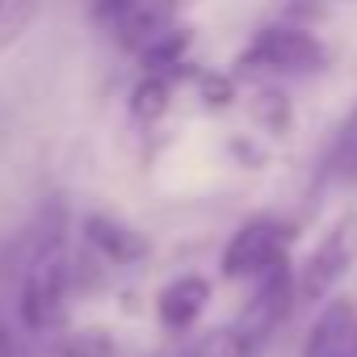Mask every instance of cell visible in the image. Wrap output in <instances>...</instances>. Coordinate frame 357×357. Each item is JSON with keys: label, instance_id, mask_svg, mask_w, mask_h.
<instances>
[{"label": "cell", "instance_id": "6da1fadb", "mask_svg": "<svg viewBox=\"0 0 357 357\" xmlns=\"http://www.w3.org/2000/svg\"><path fill=\"white\" fill-rule=\"evenodd\" d=\"M68 298V261H63V240H59V227L51 236H38L34 244V257H30V269L22 278V319L30 332H43L55 324L59 307Z\"/></svg>", "mask_w": 357, "mask_h": 357}, {"label": "cell", "instance_id": "7a4b0ae2", "mask_svg": "<svg viewBox=\"0 0 357 357\" xmlns=\"http://www.w3.org/2000/svg\"><path fill=\"white\" fill-rule=\"evenodd\" d=\"M319 59H324L319 38L294 26L261 30L244 51V68H269V72H307V68H319Z\"/></svg>", "mask_w": 357, "mask_h": 357}, {"label": "cell", "instance_id": "3957f363", "mask_svg": "<svg viewBox=\"0 0 357 357\" xmlns=\"http://www.w3.org/2000/svg\"><path fill=\"white\" fill-rule=\"evenodd\" d=\"M353 248H357V223L344 219V223L332 227V231L315 244V252L307 257V265H303V273H298V286H294V298L319 303V298L336 286V278L349 269Z\"/></svg>", "mask_w": 357, "mask_h": 357}, {"label": "cell", "instance_id": "277c9868", "mask_svg": "<svg viewBox=\"0 0 357 357\" xmlns=\"http://www.w3.org/2000/svg\"><path fill=\"white\" fill-rule=\"evenodd\" d=\"M290 303H294V286H290L286 261H278V265H273V278L261 286V294H257V298L248 303V311H244V324H240V332H236V353H240V357H252V353L278 332V324L286 319Z\"/></svg>", "mask_w": 357, "mask_h": 357}, {"label": "cell", "instance_id": "5b68a950", "mask_svg": "<svg viewBox=\"0 0 357 357\" xmlns=\"http://www.w3.org/2000/svg\"><path fill=\"white\" fill-rule=\"evenodd\" d=\"M282 231L273 223H248L231 236V244L223 248V273L227 278H257V273H269L278 261H282Z\"/></svg>", "mask_w": 357, "mask_h": 357}, {"label": "cell", "instance_id": "8992f818", "mask_svg": "<svg viewBox=\"0 0 357 357\" xmlns=\"http://www.w3.org/2000/svg\"><path fill=\"white\" fill-rule=\"evenodd\" d=\"M353 332H357V307L349 298H336L311 324L303 357H353Z\"/></svg>", "mask_w": 357, "mask_h": 357}, {"label": "cell", "instance_id": "52a82bcc", "mask_svg": "<svg viewBox=\"0 0 357 357\" xmlns=\"http://www.w3.org/2000/svg\"><path fill=\"white\" fill-rule=\"evenodd\" d=\"M206 303H211V282L190 273V278H176V282H168V286L160 290L155 311H160V324H164L168 332H185V328H194V319L206 311Z\"/></svg>", "mask_w": 357, "mask_h": 357}, {"label": "cell", "instance_id": "ba28073f", "mask_svg": "<svg viewBox=\"0 0 357 357\" xmlns=\"http://www.w3.org/2000/svg\"><path fill=\"white\" fill-rule=\"evenodd\" d=\"M84 240H89L105 261H114V265H135V261L147 257V240H143L135 227H126V223H118V219H109V215H89V219H84Z\"/></svg>", "mask_w": 357, "mask_h": 357}, {"label": "cell", "instance_id": "9c48e42d", "mask_svg": "<svg viewBox=\"0 0 357 357\" xmlns=\"http://www.w3.org/2000/svg\"><path fill=\"white\" fill-rule=\"evenodd\" d=\"M190 51V30H160L155 38L143 43V63L147 72H164V68H176L181 63V55Z\"/></svg>", "mask_w": 357, "mask_h": 357}, {"label": "cell", "instance_id": "30bf717a", "mask_svg": "<svg viewBox=\"0 0 357 357\" xmlns=\"http://www.w3.org/2000/svg\"><path fill=\"white\" fill-rule=\"evenodd\" d=\"M59 357H118V344L101 328H80L59 340Z\"/></svg>", "mask_w": 357, "mask_h": 357}, {"label": "cell", "instance_id": "8fae6325", "mask_svg": "<svg viewBox=\"0 0 357 357\" xmlns=\"http://www.w3.org/2000/svg\"><path fill=\"white\" fill-rule=\"evenodd\" d=\"M130 109H135V118H160L164 109H168V80L164 76H155V72H147L139 84H135V93H130Z\"/></svg>", "mask_w": 357, "mask_h": 357}, {"label": "cell", "instance_id": "7c38bea8", "mask_svg": "<svg viewBox=\"0 0 357 357\" xmlns=\"http://www.w3.org/2000/svg\"><path fill=\"white\" fill-rule=\"evenodd\" d=\"M336 168L340 172H349V176H357V109L344 118V126H340V135H336Z\"/></svg>", "mask_w": 357, "mask_h": 357}, {"label": "cell", "instance_id": "4fadbf2b", "mask_svg": "<svg viewBox=\"0 0 357 357\" xmlns=\"http://www.w3.org/2000/svg\"><path fill=\"white\" fill-rule=\"evenodd\" d=\"M0 357H17V340H13V328L0 315Z\"/></svg>", "mask_w": 357, "mask_h": 357}, {"label": "cell", "instance_id": "5bb4252c", "mask_svg": "<svg viewBox=\"0 0 357 357\" xmlns=\"http://www.w3.org/2000/svg\"><path fill=\"white\" fill-rule=\"evenodd\" d=\"M353 357H357V332H353Z\"/></svg>", "mask_w": 357, "mask_h": 357}, {"label": "cell", "instance_id": "9a60e30c", "mask_svg": "<svg viewBox=\"0 0 357 357\" xmlns=\"http://www.w3.org/2000/svg\"><path fill=\"white\" fill-rule=\"evenodd\" d=\"M5 5H9V0H0V13H5Z\"/></svg>", "mask_w": 357, "mask_h": 357}]
</instances>
